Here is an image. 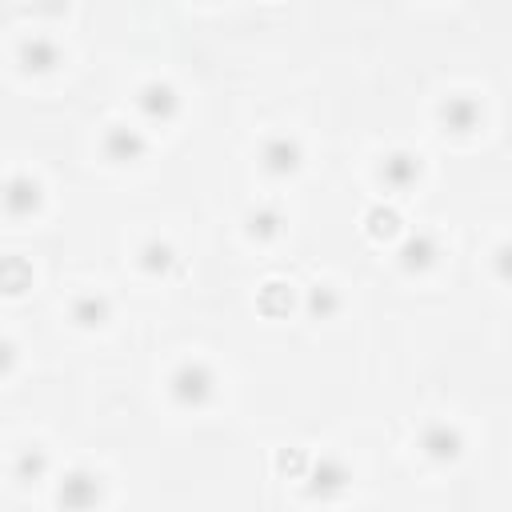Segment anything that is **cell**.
<instances>
[{
  "label": "cell",
  "mask_w": 512,
  "mask_h": 512,
  "mask_svg": "<svg viewBox=\"0 0 512 512\" xmlns=\"http://www.w3.org/2000/svg\"><path fill=\"white\" fill-rule=\"evenodd\" d=\"M212 392H216V372L204 360H180L168 376V396L180 408H200L212 400Z\"/></svg>",
  "instance_id": "obj_1"
},
{
  "label": "cell",
  "mask_w": 512,
  "mask_h": 512,
  "mask_svg": "<svg viewBox=\"0 0 512 512\" xmlns=\"http://www.w3.org/2000/svg\"><path fill=\"white\" fill-rule=\"evenodd\" d=\"M496 268H500V276H508V244L496 248Z\"/></svg>",
  "instance_id": "obj_23"
},
{
  "label": "cell",
  "mask_w": 512,
  "mask_h": 512,
  "mask_svg": "<svg viewBox=\"0 0 512 512\" xmlns=\"http://www.w3.org/2000/svg\"><path fill=\"white\" fill-rule=\"evenodd\" d=\"M300 480H304V492H308L312 500H332V496H340V492L348 488L352 472H348V464H344L340 456H316V460L300 472Z\"/></svg>",
  "instance_id": "obj_4"
},
{
  "label": "cell",
  "mask_w": 512,
  "mask_h": 512,
  "mask_svg": "<svg viewBox=\"0 0 512 512\" xmlns=\"http://www.w3.org/2000/svg\"><path fill=\"white\" fill-rule=\"evenodd\" d=\"M16 368V344L8 336H0V376H8Z\"/></svg>",
  "instance_id": "obj_21"
},
{
  "label": "cell",
  "mask_w": 512,
  "mask_h": 512,
  "mask_svg": "<svg viewBox=\"0 0 512 512\" xmlns=\"http://www.w3.org/2000/svg\"><path fill=\"white\" fill-rule=\"evenodd\" d=\"M16 64H20L24 72H52V68L60 64V48H56L52 36L28 32V36L16 40Z\"/></svg>",
  "instance_id": "obj_9"
},
{
  "label": "cell",
  "mask_w": 512,
  "mask_h": 512,
  "mask_svg": "<svg viewBox=\"0 0 512 512\" xmlns=\"http://www.w3.org/2000/svg\"><path fill=\"white\" fill-rule=\"evenodd\" d=\"M136 108H140L144 120L168 124V120H176V112H180V92H176L168 80L152 76V80H144V84L136 88Z\"/></svg>",
  "instance_id": "obj_5"
},
{
  "label": "cell",
  "mask_w": 512,
  "mask_h": 512,
  "mask_svg": "<svg viewBox=\"0 0 512 512\" xmlns=\"http://www.w3.org/2000/svg\"><path fill=\"white\" fill-rule=\"evenodd\" d=\"M108 312H112V304H108L104 292H80V296L68 304V316H72L80 328H100V324L108 320Z\"/></svg>",
  "instance_id": "obj_14"
},
{
  "label": "cell",
  "mask_w": 512,
  "mask_h": 512,
  "mask_svg": "<svg viewBox=\"0 0 512 512\" xmlns=\"http://www.w3.org/2000/svg\"><path fill=\"white\" fill-rule=\"evenodd\" d=\"M136 264H140L144 276H168V272L176 268V248H172V240L148 236V240L136 248Z\"/></svg>",
  "instance_id": "obj_13"
},
{
  "label": "cell",
  "mask_w": 512,
  "mask_h": 512,
  "mask_svg": "<svg viewBox=\"0 0 512 512\" xmlns=\"http://www.w3.org/2000/svg\"><path fill=\"white\" fill-rule=\"evenodd\" d=\"M44 472H48V452L40 444H24L12 460V476L20 484H36V480H44Z\"/></svg>",
  "instance_id": "obj_15"
},
{
  "label": "cell",
  "mask_w": 512,
  "mask_h": 512,
  "mask_svg": "<svg viewBox=\"0 0 512 512\" xmlns=\"http://www.w3.org/2000/svg\"><path fill=\"white\" fill-rule=\"evenodd\" d=\"M436 256H440V244H436V236L432 232H408L404 240H400V248H396V260H400V268L404 272H428L432 264H436Z\"/></svg>",
  "instance_id": "obj_10"
},
{
  "label": "cell",
  "mask_w": 512,
  "mask_h": 512,
  "mask_svg": "<svg viewBox=\"0 0 512 512\" xmlns=\"http://www.w3.org/2000/svg\"><path fill=\"white\" fill-rule=\"evenodd\" d=\"M0 208L12 216V220H28L44 208V184L28 172H12L4 184H0Z\"/></svg>",
  "instance_id": "obj_3"
},
{
  "label": "cell",
  "mask_w": 512,
  "mask_h": 512,
  "mask_svg": "<svg viewBox=\"0 0 512 512\" xmlns=\"http://www.w3.org/2000/svg\"><path fill=\"white\" fill-rule=\"evenodd\" d=\"M380 180H384V188H392V192L412 188V184L420 180V156L408 152V148H392V152L380 160Z\"/></svg>",
  "instance_id": "obj_11"
},
{
  "label": "cell",
  "mask_w": 512,
  "mask_h": 512,
  "mask_svg": "<svg viewBox=\"0 0 512 512\" xmlns=\"http://www.w3.org/2000/svg\"><path fill=\"white\" fill-rule=\"evenodd\" d=\"M436 116H440V124H444L448 132H472V128L480 124V104H476L472 96H464V92H456V96H448V100H440V108H436Z\"/></svg>",
  "instance_id": "obj_12"
},
{
  "label": "cell",
  "mask_w": 512,
  "mask_h": 512,
  "mask_svg": "<svg viewBox=\"0 0 512 512\" xmlns=\"http://www.w3.org/2000/svg\"><path fill=\"white\" fill-rule=\"evenodd\" d=\"M368 232L372 236H396L400 232V216L392 212V208H384V204H376V208H368Z\"/></svg>",
  "instance_id": "obj_20"
},
{
  "label": "cell",
  "mask_w": 512,
  "mask_h": 512,
  "mask_svg": "<svg viewBox=\"0 0 512 512\" xmlns=\"http://www.w3.org/2000/svg\"><path fill=\"white\" fill-rule=\"evenodd\" d=\"M104 500V476L92 468H68L56 484V508L60 512H92Z\"/></svg>",
  "instance_id": "obj_2"
},
{
  "label": "cell",
  "mask_w": 512,
  "mask_h": 512,
  "mask_svg": "<svg viewBox=\"0 0 512 512\" xmlns=\"http://www.w3.org/2000/svg\"><path fill=\"white\" fill-rule=\"evenodd\" d=\"M276 464H280V472H288V468H292V472H300V456H296V452H280V460H276Z\"/></svg>",
  "instance_id": "obj_22"
},
{
  "label": "cell",
  "mask_w": 512,
  "mask_h": 512,
  "mask_svg": "<svg viewBox=\"0 0 512 512\" xmlns=\"http://www.w3.org/2000/svg\"><path fill=\"white\" fill-rule=\"evenodd\" d=\"M244 228H248V236H256V240H272V236L284 228V212H280L276 204H256V208H248Z\"/></svg>",
  "instance_id": "obj_16"
},
{
  "label": "cell",
  "mask_w": 512,
  "mask_h": 512,
  "mask_svg": "<svg viewBox=\"0 0 512 512\" xmlns=\"http://www.w3.org/2000/svg\"><path fill=\"white\" fill-rule=\"evenodd\" d=\"M100 148H104V156H108L112 164H132V160H140V156L148 152V140H144V132L132 128V124H108Z\"/></svg>",
  "instance_id": "obj_7"
},
{
  "label": "cell",
  "mask_w": 512,
  "mask_h": 512,
  "mask_svg": "<svg viewBox=\"0 0 512 512\" xmlns=\"http://www.w3.org/2000/svg\"><path fill=\"white\" fill-rule=\"evenodd\" d=\"M260 308L264 312H288L292 308V292H288V284H280V280H268L264 288H260Z\"/></svg>",
  "instance_id": "obj_19"
},
{
  "label": "cell",
  "mask_w": 512,
  "mask_h": 512,
  "mask_svg": "<svg viewBox=\"0 0 512 512\" xmlns=\"http://www.w3.org/2000/svg\"><path fill=\"white\" fill-rule=\"evenodd\" d=\"M300 160H304L300 140L288 136V132H276V136H268V140L260 144V164H264V172H272V176H292V172L300 168Z\"/></svg>",
  "instance_id": "obj_8"
},
{
  "label": "cell",
  "mask_w": 512,
  "mask_h": 512,
  "mask_svg": "<svg viewBox=\"0 0 512 512\" xmlns=\"http://www.w3.org/2000/svg\"><path fill=\"white\" fill-rule=\"evenodd\" d=\"M32 288V264L24 256H0V292L20 296Z\"/></svg>",
  "instance_id": "obj_17"
},
{
  "label": "cell",
  "mask_w": 512,
  "mask_h": 512,
  "mask_svg": "<svg viewBox=\"0 0 512 512\" xmlns=\"http://www.w3.org/2000/svg\"><path fill=\"white\" fill-rule=\"evenodd\" d=\"M336 308H340V292H336L332 284H312V288H308V296H304V312H308L312 320H328Z\"/></svg>",
  "instance_id": "obj_18"
},
{
  "label": "cell",
  "mask_w": 512,
  "mask_h": 512,
  "mask_svg": "<svg viewBox=\"0 0 512 512\" xmlns=\"http://www.w3.org/2000/svg\"><path fill=\"white\" fill-rule=\"evenodd\" d=\"M420 452H424L428 460H436V464H452V460L464 452V436H460L456 424L432 420V424H424V432H420Z\"/></svg>",
  "instance_id": "obj_6"
}]
</instances>
